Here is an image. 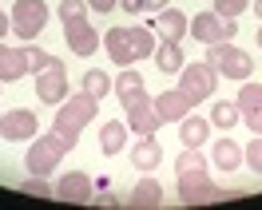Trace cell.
<instances>
[{
	"label": "cell",
	"instance_id": "6da1fadb",
	"mask_svg": "<svg viewBox=\"0 0 262 210\" xmlns=\"http://www.w3.org/2000/svg\"><path fill=\"white\" fill-rule=\"evenodd\" d=\"M103 48H107V56H112V64L131 67L135 60H147L151 52H155V32L143 28V24H131V28H107Z\"/></svg>",
	"mask_w": 262,
	"mask_h": 210
},
{
	"label": "cell",
	"instance_id": "7a4b0ae2",
	"mask_svg": "<svg viewBox=\"0 0 262 210\" xmlns=\"http://www.w3.org/2000/svg\"><path fill=\"white\" fill-rule=\"evenodd\" d=\"M96 111H99V99H92L88 91H76V96H68L64 103L56 107L52 131H56L68 147H76V143H80V135H83V127L96 119Z\"/></svg>",
	"mask_w": 262,
	"mask_h": 210
},
{
	"label": "cell",
	"instance_id": "3957f363",
	"mask_svg": "<svg viewBox=\"0 0 262 210\" xmlns=\"http://www.w3.org/2000/svg\"><path fill=\"white\" fill-rule=\"evenodd\" d=\"M72 147L56 135V131H48V135H36V139H28V155H24V167H28V175H44L48 178L56 167H60V159H64Z\"/></svg>",
	"mask_w": 262,
	"mask_h": 210
},
{
	"label": "cell",
	"instance_id": "277c9868",
	"mask_svg": "<svg viewBox=\"0 0 262 210\" xmlns=\"http://www.w3.org/2000/svg\"><path fill=\"white\" fill-rule=\"evenodd\" d=\"M207 64L219 72V80L227 76V80H250L254 76V60H250V52L234 48V44H207Z\"/></svg>",
	"mask_w": 262,
	"mask_h": 210
},
{
	"label": "cell",
	"instance_id": "5b68a950",
	"mask_svg": "<svg viewBox=\"0 0 262 210\" xmlns=\"http://www.w3.org/2000/svg\"><path fill=\"white\" fill-rule=\"evenodd\" d=\"M123 103V123H127L135 135H155V131L163 127V119L155 111V99L147 91H131V96L119 99Z\"/></svg>",
	"mask_w": 262,
	"mask_h": 210
},
{
	"label": "cell",
	"instance_id": "8992f818",
	"mask_svg": "<svg viewBox=\"0 0 262 210\" xmlns=\"http://www.w3.org/2000/svg\"><path fill=\"white\" fill-rule=\"evenodd\" d=\"M187 32L195 36L199 44H230L234 36H238V20L230 16H219V12H199L191 24H187Z\"/></svg>",
	"mask_w": 262,
	"mask_h": 210
},
{
	"label": "cell",
	"instance_id": "52a82bcc",
	"mask_svg": "<svg viewBox=\"0 0 262 210\" xmlns=\"http://www.w3.org/2000/svg\"><path fill=\"white\" fill-rule=\"evenodd\" d=\"M48 24V4L44 0H12V36L36 40Z\"/></svg>",
	"mask_w": 262,
	"mask_h": 210
},
{
	"label": "cell",
	"instance_id": "ba28073f",
	"mask_svg": "<svg viewBox=\"0 0 262 210\" xmlns=\"http://www.w3.org/2000/svg\"><path fill=\"white\" fill-rule=\"evenodd\" d=\"M32 76H36V99H40V103L60 107L68 99V67H64V60H52L48 67H40Z\"/></svg>",
	"mask_w": 262,
	"mask_h": 210
},
{
	"label": "cell",
	"instance_id": "9c48e42d",
	"mask_svg": "<svg viewBox=\"0 0 262 210\" xmlns=\"http://www.w3.org/2000/svg\"><path fill=\"white\" fill-rule=\"evenodd\" d=\"M214 87H219V72H214L207 60H203V64H183L179 67V91H187L195 103L211 99Z\"/></svg>",
	"mask_w": 262,
	"mask_h": 210
},
{
	"label": "cell",
	"instance_id": "30bf717a",
	"mask_svg": "<svg viewBox=\"0 0 262 210\" xmlns=\"http://www.w3.org/2000/svg\"><path fill=\"white\" fill-rule=\"evenodd\" d=\"M64 40L72 48V56H96V48H99V32L88 24V16L64 20Z\"/></svg>",
	"mask_w": 262,
	"mask_h": 210
},
{
	"label": "cell",
	"instance_id": "8fae6325",
	"mask_svg": "<svg viewBox=\"0 0 262 210\" xmlns=\"http://www.w3.org/2000/svg\"><path fill=\"white\" fill-rule=\"evenodd\" d=\"M234 103H238V119H243L254 135H262V83L243 80V91H238Z\"/></svg>",
	"mask_w": 262,
	"mask_h": 210
},
{
	"label": "cell",
	"instance_id": "7c38bea8",
	"mask_svg": "<svg viewBox=\"0 0 262 210\" xmlns=\"http://www.w3.org/2000/svg\"><path fill=\"white\" fill-rule=\"evenodd\" d=\"M40 135V123H36V111L28 107H12V111L4 115V139L8 143H28Z\"/></svg>",
	"mask_w": 262,
	"mask_h": 210
},
{
	"label": "cell",
	"instance_id": "4fadbf2b",
	"mask_svg": "<svg viewBox=\"0 0 262 210\" xmlns=\"http://www.w3.org/2000/svg\"><path fill=\"white\" fill-rule=\"evenodd\" d=\"M92 194H96V182L83 175V171H68V175L56 182V198H60V202L83 206V202H92Z\"/></svg>",
	"mask_w": 262,
	"mask_h": 210
},
{
	"label": "cell",
	"instance_id": "5bb4252c",
	"mask_svg": "<svg viewBox=\"0 0 262 210\" xmlns=\"http://www.w3.org/2000/svg\"><path fill=\"white\" fill-rule=\"evenodd\" d=\"M195 107H199V103L187 96V91H179V87H175V91H159V96H155V111H159V119H163V123H179V119H187Z\"/></svg>",
	"mask_w": 262,
	"mask_h": 210
},
{
	"label": "cell",
	"instance_id": "9a60e30c",
	"mask_svg": "<svg viewBox=\"0 0 262 210\" xmlns=\"http://www.w3.org/2000/svg\"><path fill=\"white\" fill-rule=\"evenodd\" d=\"M175 171H179V182H203V178H211V162L203 159L199 147H183L175 155Z\"/></svg>",
	"mask_w": 262,
	"mask_h": 210
},
{
	"label": "cell",
	"instance_id": "2e32d148",
	"mask_svg": "<svg viewBox=\"0 0 262 210\" xmlns=\"http://www.w3.org/2000/svg\"><path fill=\"white\" fill-rule=\"evenodd\" d=\"M159 162H163V147H159L155 135H139V139L131 143V167H135V171L151 175V171H159Z\"/></svg>",
	"mask_w": 262,
	"mask_h": 210
},
{
	"label": "cell",
	"instance_id": "e0dca14e",
	"mask_svg": "<svg viewBox=\"0 0 262 210\" xmlns=\"http://www.w3.org/2000/svg\"><path fill=\"white\" fill-rule=\"evenodd\" d=\"M179 198L187 206H207V202H227V186H214L211 178L203 182H179Z\"/></svg>",
	"mask_w": 262,
	"mask_h": 210
},
{
	"label": "cell",
	"instance_id": "ac0fdd59",
	"mask_svg": "<svg viewBox=\"0 0 262 210\" xmlns=\"http://www.w3.org/2000/svg\"><path fill=\"white\" fill-rule=\"evenodd\" d=\"M24 76H32L28 67V52L24 48H12V44H0V80L4 83H16Z\"/></svg>",
	"mask_w": 262,
	"mask_h": 210
},
{
	"label": "cell",
	"instance_id": "d6986e66",
	"mask_svg": "<svg viewBox=\"0 0 262 210\" xmlns=\"http://www.w3.org/2000/svg\"><path fill=\"white\" fill-rule=\"evenodd\" d=\"M187 24H191V20L183 16L179 8H171V4H167L163 12H155V32H159V40H171V44H179L183 36H187Z\"/></svg>",
	"mask_w": 262,
	"mask_h": 210
},
{
	"label": "cell",
	"instance_id": "ffe728a7",
	"mask_svg": "<svg viewBox=\"0 0 262 210\" xmlns=\"http://www.w3.org/2000/svg\"><path fill=\"white\" fill-rule=\"evenodd\" d=\"M123 147H127V123L123 119H107L99 127V151L103 155H119Z\"/></svg>",
	"mask_w": 262,
	"mask_h": 210
},
{
	"label": "cell",
	"instance_id": "44dd1931",
	"mask_svg": "<svg viewBox=\"0 0 262 210\" xmlns=\"http://www.w3.org/2000/svg\"><path fill=\"white\" fill-rule=\"evenodd\" d=\"M179 139H183V147H203L211 139V119H203V115L179 119Z\"/></svg>",
	"mask_w": 262,
	"mask_h": 210
},
{
	"label": "cell",
	"instance_id": "7402d4cb",
	"mask_svg": "<svg viewBox=\"0 0 262 210\" xmlns=\"http://www.w3.org/2000/svg\"><path fill=\"white\" fill-rule=\"evenodd\" d=\"M151 60H155V67H159L163 76H179V67L187 64V60H183V48H179V44H171V40H163V44H155V52H151Z\"/></svg>",
	"mask_w": 262,
	"mask_h": 210
},
{
	"label": "cell",
	"instance_id": "603a6c76",
	"mask_svg": "<svg viewBox=\"0 0 262 210\" xmlns=\"http://www.w3.org/2000/svg\"><path fill=\"white\" fill-rule=\"evenodd\" d=\"M211 159H214V167H219V171H238V167H243V147L223 135V139H214Z\"/></svg>",
	"mask_w": 262,
	"mask_h": 210
},
{
	"label": "cell",
	"instance_id": "cb8c5ba5",
	"mask_svg": "<svg viewBox=\"0 0 262 210\" xmlns=\"http://www.w3.org/2000/svg\"><path fill=\"white\" fill-rule=\"evenodd\" d=\"M127 202L131 206H159V202H163V186H159L151 175H143L135 182V191L127 194Z\"/></svg>",
	"mask_w": 262,
	"mask_h": 210
},
{
	"label": "cell",
	"instance_id": "d4e9b609",
	"mask_svg": "<svg viewBox=\"0 0 262 210\" xmlns=\"http://www.w3.org/2000/svg\"><path fill=\"white\" fill-rule=\"evenodd\" d=\"M80 91H88L92 99H103L107 91H112V76H107V72H99V67H92V72H83Z\"/></svg>",
	"mask_w": 262,
	"mask_h": 210
},
{
	"label": "cell",
	"instance_id": "484cf974",
	"mask_svg": "<svg viewBox=\"0 0 262 210\" xmlns=\"http://www.w3.org/2000/svg\"><path fill=\"white\" fill-rule=\"evenodd\" d=\"M238 123V103L234 99H219L211 107V127H219V131H230Z\"/></svg>",
	"mask_w": 262,
	"mask_h": 210
},
{
	"label": "cell",
	"instance_id": "4316f807",
	"mask_svg": "<svg viewBox=\"0 0 262 210\" xmlns=\"http://www.w3.org/2000/svg\"><path fill=\"white\" fill-rule=\"evenodd\" d=\"M112 91H115L119 99L131 96V91H143V76H139L135 67H123V72H119V76L112 80Z\"/></svg>",
	"mask_w": 262,
	"mask_h": 210
},
{
	"label": "cell",
	"instance_id": "83f0119b",
	"mask_svg": "<svg viewBox=\"0 0 262 210\" xmlns=\"http://www.w3.org/2000/svg\"><path fill=\"white\" fill-rule=\"evenodd\" d=\"M20 191H24V194H36V198H56V186H48L44 175H28L24 182H20Z\"/></svg>",
	"mask_w": 262,
	"mask_h": 210
},
{
	"label": "cell",
	"instance_id": "f1b7e54d",
	"mask_svg": "<svg viewBox=\"0 0 262 210\" xmlns=\"http://www.w3.org/2000/svg\"><path fill=\"white\" fill-rule=\"evenodd\" d=\"M211 4H214L219 16H230V20H238L246 8H250V0H211Z\"/></svg>",
	"mask_w": 262,
	"mask_h": 210
},
{
	"label": "cell",
	"instance_id": "f546056e",
	"mask_svg": "<svg viewBox=\"0 0 262 210\" xmlns=\"http://www.w3.org/2000/svg\"><path fill=\"white\" fill-rule=\"evenodd\" d=\"M243 162L250 167V171H258V175H262V135H254V139L246 143V151H243Z\"/></svg>",
	"mask_w": 262,
	"mask_h": 210
},
{
	"label": "cell",
	"instance_id": "4dcf8cb0",
	"mask_svg": "<svg viewBox=\"0 0 262 210\" xmlns=\"http://www.w3.org/2000/svg\"><path fill=\"white\" fill-rule=\"evenodd\" d=\"M60 20H76V16H88V0H64L60 8Z\"/></svg>",
	"mask_w": 262,
	"mask_h": 210
},
{
	"label": "cell",
	"instance_id": "1f68e13d",
	"mask_svg": "<svg viewBox=\"0 0 262 210\" xmlns=\"http://www.w3.org/2000/svg\"><path fill=\"white\" fill-rule=\"evenodd\" d=\"M24 52H28V67H32V72H40V67H48L52 60H56V56H48V52H44V48H36V44H28Z\"/></svg>",
	"mask_w": 262,
	"mask_h": 210
},
{
	"label": "cell",
	"instance_id": "d6a6232c",
	"mask_svg": "<svg viewBox=\"0 0 262 210\" xmlns=\"http://www.w3.org/2000/svg\"><path fill=\"white\" fill-rule=\"evenodd\" d=\"M115 4L119 0H88V8H96V12H115Z\"/></svg>",
	"mask_w": 262,
	"mask_h": 210
},
{
	"label": "cell",
	"instance_id": "836d02e7",
	"mask_svg": "<svg viewBox=\"0 0 262 210\" xmlns=\"http://www.w3.org/2000/svg\"><path fill=\"white\" fill-rule=\"evenodd\" d=\"M119 202H123V198H119V194H112V191L99 194V206H119Z\"/></svg>",
	"mask_w": 262,
	"mask_h": 210
},
{
	"label": "cell",
	"instance_id": "e575fe53",
	"mask_svg": "<svg viewBox=\"0 0 262 210\" xmlns=\"http://www.w3.org/2000/svg\"><path fill=\"white\" fill-rule=\"evenodd\" d=\"M171 0H143V12H163Z\"/></svg>",
	"mask_w": 262,
	"mask_h": 210
},
{
	"label": "cell",
	"instance_id": "d590c367",
	"mask_svg": "<svg viewBox=\"0 0 262 210\" xmlns=\"http://www.w3.org/2000/svg\"><path fill=\"white\" fill-rule=\"evenodd\" d=\"M12 32V16H8V12H4V8H0V40H4V36Z\"/></svg>",
	"mask_w": 262,
	"mask_h": 210
},
{
	"label": "cell",
	"instance_id": "8d00e7d4",
	"mask_svg": "<svg viewBox=\"0 0 262 210\" xmlns=\"http://www.w3.org/2000/svg\"><path fill=\"white\" fill-rule=\"evenodd\" d=\"M123 4V12H143V0H119Z\"/></svg>",
	"mask_w": 262,
	"mask_h": 210
},
{
	"label": "cell",
	"instance_id": "74e56055",
	"mask_svg": "<svg viewBox=\"0 0 262 210\" xmlns=\"http://www.w3.org/2000/svg\"><path fill=\"white\" fill-rule=\"evenodd\" d=\"M254 16H258V20H262V0H258V4H254Z\"/></svg>",
	"mask_w": 262,
	"mask_h": 210
},
{
	"label": "cell",
	"instance_id": "f35d334b",
	"mask_svg": "<svg viewBox=\"0 0 262 210\" xmlns=\"http://www.w3.org/2000/svg\"><path fill=\"white\" fill-rule=\"evenodd\" d=\"M0 135H4V115H0Z\"/></svg>",
	"mask_w": 262,
	"mask_h": 210
},
{
	"label": "cell",
	"instance_id": "ab89813d",
	"mask_svg": "<svg viewBox=\"0 0 262 210\" xmlns=\"http://www.w3.org/2000/svg\"><path fill=\"white\" fill-rule=\"evenodd\" d=\"M258 48H262V28H258Z\"/></svg>",
	"mask_w": 262,
	"mask_h": 210
},
{
	"label": "cell",
	"instance_id": "60d3db41",
	"mask_svg": "<svg viewBox=\"0 0 262 210\" xmlns=\"http://www.w3.org/2000/svg\"><path fill=\"white\" fill-rule=\"evenodd\" d=\"M0 87H4V80H0Z\"/></svg>",
	"mask_w": 262,
	"mask_h": 210
}]
</instances>
